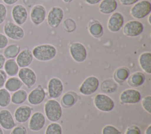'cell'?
Wrapping results in <instances>:
<instances>
[{
  "mask_svg": "<svg viewBox=\"0 0 151 134\" xmlns=\"http://www.w3.org/2000/svg\"><path fill=\"white\" fill-rule=\"evenodd\" d=\"M56 48L49 43L41 44L35 46L32 53L33 57L39 61L47 62L53 59L57 55Z\"/></svg>",
  "mask_w": 151,
  "mask_h": 134,
  "instance_id": "6da1fadb",
  "label": "cell"
},
{
  "mask_svg": "<svg viewBox=\"0 0 151 134\" xmlns=\"http://www.w3.org/2000/svg\"><path fill=\"white\" fill-rule=\"evenodd\" d=\"M44 112L47 118L52 122L58 121L63 114L62 108L57 100L51 99L47 101L44 105Z\"/></svg>",
  "mask_w": 151,
  "mask_h": 134,
  "instance_id": "7a4b0ae2",
  "label": "cell"
},
{
  "mask_svg": "<svg viewBox=\"0 0 151 134\" xmlns=\"http://www.w3.org/2000/svg\"><path fill=\"white\" fill-rule=\"evenodd\" d=\"M151 12V4L147 0H142L133 5L130 9V14L136 19H141Z\"/></svg>",
  "mask_w": 151,
  "mask_h": 134,
  "instance_id": "3957f363",
  "label": "cell"
},
{
  "mask_svg": "<svg viewBox=\"0 0 151 134\" xmlns=\"http://www.w3.org/2000/svg\"><path fill=\"white\" fill-rule=\"evenodd\" d=\"M3 31L7 38L14 41L22 39L25 35L24 29L19 25L11 21H8L4 24Z\"/></svg>",
  "mask_w": 151,
  "mask_h": 134,
  "instance_id": "277c9868",
  "label": "cell"
},
{
  "mask_svg": "<svg viewBox=\"0 0 151 134\" xmlns=\"http://www.w3.org/2000/svg\"><path fill=\"white\" fill-rule=\"evenodd\" d=\"M94 105L99 110L104 112L111 111L114 108V101L108 95L99 93L94 98Z\"/></svg>",
  "mask_w": 151,
  "mask_h": 134,
  "instance_id": "5b68a950",
  "label": "cell"
},
{
  "mask_svg": "<svg viewBox=\"0 0 151 134\" xmlns=\"http://www.w3.org/2000/svg\"><path fill=\"white\" fill-rule=\"evenodd\" d=\"M70 55L73 59L77 62L81 63L85 61L87 56V52L85 46L78 42L72 43L69 48Z\"/></svg>",
  "mask_w": 151,
  "mask_h": 134,
  "instance_id": "8992f818",
  "label": "cell"
},
{
  "mask_svg": "<svg viewBox=\"0 0 151 134\" xmlns=\"http://www.w3.org/2000/svg\"><path fill=\"white\" fill-rule=\"evenodd\" d=\"M99 80L94 76H90L84 80L79 87L80 92L86 96L93 94L99 87Z\"/></svg>",
  "mask_w": 151,
  "mask_h": 134,
  "instance_id": "52a82bcc",
  "label": "cell"
},
{
  "mask_svg": "<svg viewBox=\"0 0 151 134\" xmlns=\"http://www.w3.org/2000/svg\"><path fill=\"white\" fill-rule=\"evenodd\" d=\"M64 16V11L61 7H52L47 14V21L48 26L52 28H57L61 23Z\"/></svg>",
  "mask_w": 151,
  "mask_h": 134,
  "instance_id": "ba28073f",
  "label": "cell"
},
{
  "mask_svg": "<svg viewBox=\"0 0 151 134\" xmlns=\"http://www.w3.org/2000/svg\"><path fill=\"white\" fill-rule=\"evenodd\" d=\"M143 29L144 26L141 22L132 20L126 23L123 26V32L128 37H136L143 32Z\"/></svg>",
  "mask_w": 151,
  "mask_h": 134,
  "instance_id": "9c48e42d",
  "label": "cell"
},
{
  "mask_svg": "<svg viewBox=\"0 0 151 134\" xmlns=\"http://www.w3.org/2000/svg\"><path fill=\"white\" fill-rule=\"evenodd\" d=\"M17 75L22 83L28 88H30L34 86L37 81L36 73L30 68L25 67L21 68L19 69Z\"/></svg>",
  "mask_w": 151,
  "mask_h": 134,
  "instance_id": "30bf717a",
  "label": "cell"
},
{
  "mask_svg": "<svg viewBox=\"0 0 151 134\" xmlns=\"http://www.w3.org/2000/svg\"><path fill=\"white\" fill-rule=\"evenodd\" d=\"M27 8L21 4L15 5L11 10V16L14 23L21 26L24 25L28 18Z\"/></svg>",
  "mask_w": 151,
  "mask_h": 134,
  "instance_id": "8fae6325",
  "label": "cell"
},
{
  "mask_svg": "<svg viewBox=\"0 0 151 134\" xmlns=\"http://www.w3.org/2000/svg\"><path fill=\"white\" fill-rule=\"evenodd\" d=\"M48 95L50 98L55 99L60 97L63 92L64 86L63 82L57 77L51 78L47 85Z\"/></svg>",
  "mask_w": 151,
  "mask_h": 134,
  "instance_id": "7c38bea8",
  "label": "cell"
},
{
  "mask_svg": "<svg viewBox=\"0 0 151 134\" xmlns=\"http://www.w3.org/2000/svg\"><path fill=\"white\" fill-rule=\"evenodd\" d=\"M119 98L123 103L135 104L140 101L141 94L138 90L129 88L124 90L120 93Z\"/></svg>",
  "mask_w": 151,
  "mask_h": 134,
  "instance_id": "4fadbf2b",
  "label": "cell"
},
{
  "mask_svg": "<svg viewBox=\"0 0 151 134\" xmlns=\"http://www.w3.org/2000/svg\"><path fill=\"white\" fill-rule=\"evenodd\" d=\"M47 12L45 7L38 4L34 5L31 9L29 17L31 22L35 25L41 24L45 19Z\"/></svg>",
  "mask_w": 151,
  "mask_h": 134,
  "instance_id": "5bb4252c",
  "label": "cell"
},
{
  "mask_svg": "<svg viewBox=\"0 0 151 134\" xmlns=\"http://www.w3.org/2000/svg\"><path fill=\"white\" fill-rule=\"evenodd\" d=\"M124 16L119 12H113L107 21V28L111 32H117L123 26Z\"/></svg>",
  "mask_w": 151,
  "mask_h": 134,
  "instance_id": "9a60e30c",
  "label": "cell"
},
{
  "mask_svg": "<svg viewBox=\"0 0 151 134\" xmlns=\"http://www.w3.org/2000/svg\"><path fill=\"white\" fill-rule=\"evenodd\" d=\"M45 123V118L41 112H34L30 117L28 128L34 132H37L43 128Z\"/></svg>",
  "mask_w": 151,
  "mask_h": 134,
  "instance_id": "2e32d148",
  "label": "cell"
},
{
  "mask_svg": "<svg viewBox=\"0 0 151 134\" xmlns=\"http://www.w3.org/2000/svg\"><path fill=\"white\" fill-rule=\"evenodd\" d=\"M32 110V108L27 105L18 106L14 112V116L15 120L20 123L27 122L31 116Z\"/></svg>",
  "mask_w": 151,
  "mask_h": 134,
  "instance_id": "e0dca14e",
  "label": "cell"
},
{
  "mask_svg": "<svg viewBox=\"0 0 151 134\" xmlns=\"http://www.w3.org/2000/svg\"><path fill=\"white\" fill-rule=\"evenodd\" d=\"M45 98V92L41 85L32 90L27 96L28 102L32 105L41 104Z\"/></svg>",
  "mask_w": 151,
  "mask_h": 134,
  "instance_id": "ac0fdd59",
  "label": "cell"
},
{
  "mask_svg": "<svg viewBox=\"0 0 151 134\" xmlns=\"http://www.w3.org/2000/svg\"><path fill=\"white\" fill-rule=\"evenodd\" d=\"M33 58L32 51L28 48H25L19 52L16 57L15 61L19 68H25L28 67L31 64Z\"/></svg>",
  "mask_w": 151,
  "mask_h": 134,
  "instance_id": "d6986e66",
  "label": "cell"
},
{
  "mask_svg": "<svg viewBox=\"0 0 151 134\" xmlns=\"http://www.w3.org/2000/svg\"><path fill=\"white\" fill-rule=\"evenodd\" d=\"M16 125L11 112L8 109L0 110V126L5 130H11Z\"/></svg>",
  "mask_w": 151,
  "mask_h": 134,
  "instance_id": "ffe728a7",
  "label": "cell"
},
{
  "mask_svg": "<svg viewBox=\"0 0 151 134\" xmlns=\"http://www.w3.org/2000/svg\"><path fill=\"white\" fill-rule=\"evenodd\" d=\"M117 8V2L116 0H101L99 9V11L105 15L113 13Z\"/></svg>",
  "mask_w": 151,
  "mask_h": 134,
  "instance_id": "44dd1931",
  "label": "cell"
},
{
  "mask_svg": "<svg viewBox=\"0 0 151 134\" xmlns=\"http://www.w3.org/2000/svg\"><path fill=\"white\" fill-rule=\"evenodd\" d=\"M139 63L142 70L147 74L151 73V53L145 52L139 58Z\"/></svg>",
  "mask_w": 151,
  "mask_h": 134,
  "instance_id": "7402d4cb",
  "label": "cell"
},
{
  "mask_svg": "<svg viewBox=\"0 0 151 134\" xmlns=\"http://www.w3.org/2000/svg\"><path fill=\"white\" fill-rule=\"evenodd\" d=\"M4 69L7 76H15L18 73L19 66L14 59H8L4 63Z\"/></svg>",
  "mask_w": 151,
  "mask_h": 134,
  "instance_id": "603a6c76",
  "label": "cell"
},
{
  "mask_svg": "<svg viewBox=\"0 0 151 134\" xmlns=\"http://www.w3.org/2000/svg\"><path fill=\"white\" fill-rule=\"evenodd\" d=\"M23 83L19 78L11 76L8 78L4 85L5 88L9 92H14L21 89Z\"/></svg>",
  "mask_w": 151,
  "mask_h": 134,
  "instance_id": "cb8c5ba5",
  "label": "cell"
},
{
  "mask_svg": "<svg viewBox=\"0 0 151 134\" xmlns=\"http://www.w3.org/2000/svg\"><path fill=\"white\" fill-rule=\"evenodd\" d=\"M145 81V75L142 72H136L127 78V83L132 87H139Z\"/></svg>",
  "mask_w": 151,
  "mask_h": 134,
  "instance_id": "d4e9b609",
  "label": "cell"
},
{
  "mask_svg": "<svg viewBox=\"0 0 151 134\" xmlns=\"http://www.w3.org/2000/svg\"><path fill=\"white\" fill-rule=\"evenodd\" d=\"M88 31L91 36L95 38H100L104 32V29L101 23L96 20H91L89 22Z\"/></svg>",
  "mask_w": 151,
  "mask_h": 134,
  "instance_id": "484cf974",
  "label": "cell"
},
{
  "mask_svg": "<svg viewBox=\"0 0 151 134\" xmlns=\"http://www.w3.org/2000/svg\"><path fill=\"white\" fill-rule=\"evenodd\" d=\"M20 46L16 43L7 45L3 51V55L6 59H14L20 52Z\"/></svg>",
  "mask_w": 151,
  "mask_h": 134,
  "instance_id": "4316f807",
  "label": "cell"
},
{
  "mask_svg": "<svg viewBox=\"0 0 151 134\" xmlns=\"http://www.w3.org/2000/svg\"><path fill=\"white\" fill-rule=\"evenodd\" d=\"M28 94L25 90L19 89L13 92L11 97V102L15 105H21L27 99Z\"/></svg>",
  "mask_w": 151,
  "mask_h": 134,
  "instance_id": "83f0119b",
  "label": "cell"
},
{
  "mask_svg": "<svg viewBox=\"0 0 151 134\" xmlns=\"http://www.w3.org/2000/svg\"><path fill=\"white\" fill-rule=\"evenodd\" d=\"M130 76V71L126 67H120L116 69L114 73V78L119 82H123L127 79Z\"/></svg>",
  "mask_w": 151,
  "mask_h": 134,
  "instance_id": "f1b7e54d",
  "label": "cell"
},
{
  "mask_svg": "<svg viewBox=\"0 0 151 134\" xmlns=\"http://www.w3.org/2000/svg\"><path fill=\"white\" fill-rule=\"evenodd\" d=\"M77 101V95L73 92H68L65 93L61 98L63 104L67 107L73 106Z\"/></svg>",
  "mask_w": 151,
  "mask_h": 134,
  "instance_id": "f546056e",
  "label": "cell"
},
{
  "mask_svg": "<svg viewBox=\"0 0 151 134\" xmlns=\"http://www.w3.org/2000/svg\"><path fill=\"white\" fill-rule=\"evenodd\" d=\"M117 83L111 79H106L104 81L101 85V90L108 93H111L114 92L117 89Z\"/></svg>",
  "mask_w": 151,
  "mask_h": 134,
  "instance_id": "4dcf8cb0",
  "label": "cell"
},
{
  "mask_svg": "<svg viewBox=\"0 0 151 134\" xmlns=\"http://www.w3.org/2000/svg\"><path fill=\"white\" fill-rule=\"evenodd\" d=\"M11 95L5 88L0 89V107H7L11 103Z\"/></svg>",
  "mask_w": 151,
  "mask_h": 134,
  "instance_id": "1f68e13d",
  "label": "cell"
},
{
  "mask_svg": "<svg viewBox=\"0 0 151 134\" xmlns=\"http://www.w3.org/2000/svg\"><path fill=\"white\" fill-rule=\"evenodd\" d=\"M45 134H62L61 126L57 122H52L47 126Z\"/></svg>",
  "mask_w": 151,
  "mask_h": 134,
  "instance_id": "d6a6232c",
  "label": "cell"
},
{
  "mask_svg": "<svg viewBox=\"0 0 151 134\" xmlns=\"http://www.w3.org/2000/svg\"><path fill=\"white\" fill-rule=\"evenodd\" d=\"M63 27L65 32L68 33L73 32L77 28L76 22L72 18H67L63 22Z\"/></svg>",
  "mask_w": 151,
  "mask_h": 134,
  "instance_id": "836d02e7",
  "label": "cell"
},
{
  "mask_svg": "<svg viewBox=\"0 0 151 134\" xmlns=\"http://www.w3.org/2000/svg\"><path fill=\"white\" fill-rule=\"evenodd\" d=\"M102 134H122V133L115 126L111 125H107L103 127L102 129Z\"/></svg>",
  "mask_w": 151,
  "mask_h": 134,
  "instance_id": "e575fe53",
  "label": "cell"
},
{
  "mask_svg": "<svg viewBox=\"0 0 151 134\" xmlns=\"http://www.w3.org/2000/svg\"><path fill=\"white\" fill-rule=\"evenodd\" d=\"M143 108L149 114L151 113V96L147 95L145 96L141 102Z\"/></svg>",
  "mask_w": 151,
  "mask_h": 134,
  "instance_id": "d590c367",
  "label": "cell"
},
{
  "mask_svg": "<svg viewBox=\"0 0 151 134\" xmlns=\"http://www.w3.org/2000/svg\"><path fill=\"white\" fill-rule=\"evenodd\" d=\"M7 15V8L4 4L0 2V25L5 21Z\"/></svg>",
  "mask_w": 151,
  "mask_h": 134,
  "instance_id": "8d00e7d4",
  "label": "cell"
},
{
  "mask_svg": "<svg viewBox=\"0 0 151 134\" xmlns=\"http://www.w3.org/2000/svg\"><path fill=\"white\" fill-rule=\"evenodd\" d=\"M10 134H27V131L25 126L19 125L12 129Z\"/></svg>",
  "mask_w": 151,
  "mask_h": 134,
  "instance_id": "74e56055",
  "label": "cell"
},
{
  "mask_svg": "<svg viewBox=\"0 0 151 134\" xmlns=\"http://www.w3.org/2000/svg\"><path fill=\"white\" fill-rule=\"evenodd\" d=\"M124 134H141V131L138 126L132 125L127 128Z\"/></svg>",
  "mask_w": 151,
  "mask_h": 134,
  "instance_id": "f35d334b",
  "label": "cell"
},
{
  "mask_svg": "<svg viewBox=\"0 0 151 134\" xmlns=\"http://www.w3.org/2000/svg\"><path fill=\"white\" fill-rule=\"evenodd\" d=\"M8 44V38L3 34L0 33V49H4Z\"/></svg>",
  "mask_w": 151,
  "mask_h": 134,
  "instance_id": "ab89813d",
  "label": "cell"
},
{
  "mask_svg": "<svg viewBox=\"0 0 151 134\" xmlns=\"http://www.w3.org/2000/svg\"><path fill=\"white\" fill-rule=\"evenodd\" d=\"M7 79V75L4 70H0V89L4 86L5 82Z\"/></svg>",
  "mask_w": 151,
  "mask_h": 134,
  "instance_id": "60d3db41",
  "label": "cell"
},
{
  "mask_svg": "<svg viewBox=\"0 0 151 134\" xmlns=\"http://www.w3.org/2000/svg\"><path fill=\"white\" fill-rule=\"evenodd\" d=\"M139 0H119L120 4L124 6L132 5L138 2Z\"/></svg>",
  "mask_w": 151,
  "mask_h": 134,
  "instance_id": "b9f144b4",
  "label": "cell"
},
{
  "mask_svg": "<svg viewBox=\"0 0 151 134\" xmlns=\"http://www.w3.org/2000/svg\"><path fill=\"white\" fill-rule=\"evenodd\" d=\"M6 61V58L4 56V55L0 53V70L4 68V63Z\"/></svg>",
  "mask_w": 151,
  "mask_h": 134,
  "instance_id": "7bdbcfd3",
  "label": "cell"
},
{
  "mask_svg": "<svg viewBox=\"0 0 151 134\" xmlns=\"http://www.w3.org/2000/svg\"><path fill=\"white\" fill-rule=\"evenodd\" d=\"M19 0H2L4 4L7 5H13L15 4Z\"/></svg>",
  "mask_w": 151,
  "mask_h": 134,
  "instance_id": "ee69618b",
  "label": "cell"
},
{
  "mask_svg": "<svg viewBox=\"0 0 151 134\" xmlns=\"http://www.w3.org/2000/svg\"><path fill=\"white\" fill-rule=\"evenodd\" d=\"M86 2L90 5H94L99 4L101 0H85Z\"/></svg>",
  "mask_w": 151,
  "mask_h": 134,
  "instance_id": "f6af8a7d",
  "label": "cell"
},
{
  "mask_svg": "<svg viewBox=\"0 0 151 134\" xmlns=\"http://www.w3.org/2000/svg\"><path fill=\"white\" fill-rule=\"evenodd\" d=\"M145 134H151V125H149L146 128L145 132Z\"/></svg>",
  "mask_w": 151,
  "mask_h": 134,
  "instance_id": "bcb514c9",
  "label": "cell"
},
{
  "mask_svg": "<svg viewBox=\"0 0 151 134\" xmlns=\"http://www.w3.org/2000/svg\"><path fill=\"white\" fill-rule=\"evenodd\" d=\"M62 1L66 4H69V3H71L72 1H73V0H62Z\"/></svg>",
  "mask_w": 151,
  "mask_h": 134,
  "instance_id": "7dc6e473",
  "label": "cell"
},
{
  "mask_svg": "<svg viewBox=\"0 0 151 134\" xmlns=\"http://www.w3.org/2000/svg\"><path fill=\"white\" fill-rule=\"evenodd\" d=\"M150 17H151V15L149 14V17H148V21H149V25H151V22H150Z\"/></svg>",
  "mask_w": 151,
  "mask_h": 134,
  "instance_id": "c3c4849f",
  "label": "cell"
},
{
  "mask_svg": "<svg viewBox=\"0 0 151 134\" xmlns=\"http://www.w3.org/2000/svg\"><path fill=\"white\" fill-rule=\"evenodd\" d=\"M0 134H4V132L3 130L2 129V128L0 126Z\"/></svg>",
  "mask_w": 151,
  "mask_h": 134,
  "instance_id": "681fc988",
  "label": "cell"
},
{
  "mask_svg": "<svg viewBox=\"0 0 151 134\" xmlns=\"http://www.w3.org/2000/svg\"><path fill=\"white\" fill-rule=\"evenodd\" d=\"M44 1H47V0H44Z\"/></svg>",
  "mask_w": 151,
  "mask_h": 134,
  "instance_id": "f907efd6",
  "label": "cell"
}]
</instances>
